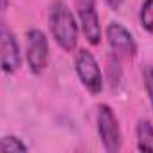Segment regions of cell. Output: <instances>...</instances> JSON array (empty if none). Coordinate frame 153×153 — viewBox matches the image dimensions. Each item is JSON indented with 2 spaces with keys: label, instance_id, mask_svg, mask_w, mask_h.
Instances as JSON below:
<instances>
[{
  "label": "cell",
  "instance_id": "cell-12",
  "mask_svg": "<svg viewBox=\"0 0 153 153\" xmlns=\"http://www.w3.org/2000/svg\"><path fill=\"white\" fill-rule=\"evenodd\" d=\"M105 2H106L112 9H119V6L123 4V0H105Z\"/></svg>",
  "mask_w": 153,
  "mask_h": 153
},
{
  "label": "cell",
  "instance_id": "cell-7",
  "mask_svg": "<svg viewBox=\"0 0 153 153\" xmlns=\"http://www.w3.org/2000/svg\"><path fill=\"white\" fill-rule=\"evenodd\" d=\"M20 67V51L15 36L6 25H2V68L6 72H15Z\"/></svg>",
  "mask_w": 153,
  "mask_h": 153
},
{
  "label": "cell",
  "instance_id": "cell-8",
  "mask_svg": "<svg viewBox=\"0 0 153 153\" xmlns=\"http://www.w3.org/2000/svg\"><path fill=\"white\" fill-rule=\"evenodd\" d=\"M137 148L140 151H153V126L149 121H140L137 126Z\"/></svg>",
  "mask_w": 153,
  "mask_h": 153
},
{
  "label": "cell",
  "instance_id": "cell-3",
  "mask_svg": "<svg viewBox=\"0 0 153 153\" xmlns=\"http://www.w3.org/2000/svg\"><path fill=\"white\" fill-rule=\"evenodd\" d=\"M76 70H78L79 79L83 81V85L92 92V94H99L103 88V76L99 70V65L96 61V58L92 56V52L88 51H79L78 58H76Z\"/></svg>",
  "mask_w": 153,
  "mask_h": 153
},
{
  "label": "cell",
  "instance_id": "cell-6",
  "mask_svg": "<svg viewBox=\"0 0 153 153\" xmlns=\"http://www.w3.org/2000/svg\"><path fill=\"white\" fill-rule=\"evenodd\" d=\"M106 38H108L112 51L117 52L119 56H128V58L135 56V52H137L135 40L130 34V31L126 27H123L121 24H110L106 29Z\"/></svg>",
  "mask_w": 153,
  "mask_h": 153
},
{
  "label": "cell",
  "instance_id": "cell-4",
  "mask_svg": "<svg viewBox=\"0 0 153 153\" xmlns=\"http://www.w3.org/2000/svg\"><path fill=\"white\" fill-rule=\"evenodd\" d=\"M49 59V43L42 31L31 29L27 33V63L34 74L43 72Z\"/></svg>",
  "mask_w": 153,
  "mask_h": 153
},
{
  "label": "cell",
  "instance_id": "cell-5",
  "mask_svg": "<svg viewBox=\"0 0 153 153\" xmlns=\"http://www.w3.org/2000/svg\"><path fill=\"white\" fill-rule=\"evenodd\" d=\"M76 7H78V15L87 40L92 45H97L101 42V24L96 9V0H78Z\"/></svg>",
  "mask_w": 153,
  "mask_h": 153
},
{
  "label": "cell",
  "instance_id": "cell-10",
  "mask_svg": "<svg viewBox=\"0 0 153 153\" xmlns=\"http://www.w3.org/2000/svg\"><path fill=\"white\" fill-rule=\"evenodd\" d=\"M0 148H2V151H7V153H11V151H27V146L24 142H20V139H16V137H4Z\"/></svg>",
  "mask_w": 153,
  "mask_h": 153
},
{
  "label": "cell",
  "instance_id": "cell-11",
  "mask_svg": "<svg viewBox=\"0 0 153 153\" xmlns=\"http://www.w3.org/2000/svg\"><path fill=\"white\" fill-rule=\"evenodd\" d=\"M144 79H146L148 94H149L151 103H153V67H146V70H144Z\"/></svg>",
  "mask_w": 153,
  "mask_h": 153
},
{
  "label": "cell",
  "instance_id": "cell-13",
  "mask_svg": "<svg viewBox=\"0 0 153 153\" xmlns=\"http://www.w3.org/2000/svg\"><path fill=\"white\" fill-rule=\"evenodd\" d=\"M6 6H7V0H4V9H6Z\"/></svg>",
  "mask_w": 153,
  "mask_h": 153
},
{
  "label": "cell",
  "instance_id": "cell-9",
  "mask_svg": "<svg viewBox=\"0 0 153 153\" xmlns=\"http://www.w3.org/2000/svg\"><path fill=\"white\" fill-rule=\"evenodd\" d=\"M140 24L142 27L153 34V0H146L140 9Z\"/></svg>",
  "mask_w": 153,
  "mask_h": 153
},
{
  "label": "cell",
  "instance_id": "cell-1",
  "mask_svg": "<svg viewBox=\"0 0 153 153\" xmlns=\"http://www.w3.org/2000/svg\"><path fill=\"white\" fill-rule=\"evenodd\" d=\"M49 22L56 43L67 52L74 51L76 43H78V24H76L70 9L65 6V2L56 0L52 4Z\"/></svg>",
  "mask_w": 153,
  "mask_h": 153
},
{
  "label": "cell",
  "instance_id": "cell-2",
  "mask_svg": "<svg viewBox=\"0 0 153 153\" xmlns=\"http://www.w3.org/2000/svg\"><path fill=\"white\" fill-rule=\"evenodd\" d=\"M97 130L106 151L115 153L121 149V130L117 119L108 105H101L97 112Z\"/></svg>",
  "mask_w": 153,
  "mask_h": 153
}]
</instances>
